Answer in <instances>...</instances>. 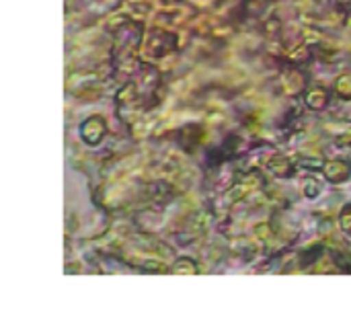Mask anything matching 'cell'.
Here are the masks:
<instances>
[{"mask_svg":"<svg viewBox=\"0 0 351 312\" xmlns=\"http://www.w3.org/2000/svg\"><path fill=\"white\" fill-rule=\"evenodd\" d=\"M341 226H343L346 232L351 235V206L348 210H343V214H341Z\"/></svg>","mask_w":351,"mask_h":312,"instance_id":"3957f363","label":"cell"},{"mask_svg":"<svg viewBox=\"0 0 351 312\" xmlns=\"http://www.w3.org/2000/svg\"><path fill=\"white\" fill-rule=\"evenodd\" d=\"M308 103H311V107L321 109V107L325 105V93H323V91H313V93L308 95Z\"/></svg>","mask_w":351,"mask_h":312,"instance_id":"7a4b0ae2","label":"cell"},{"mask_svg":"<svg viewBox=\"0 0 351 312\" xmlns=\"http://www.w3.org/2000/svg\"><path fill=\"white\" fill-rule=\"evenodd\" d=\"M80 134H82V138H84L88 144L101 142V138H103V134H105V123H103V119H101V117H90V119H86V123L80 128Z\"/></svg>","mask_w":351,"mask_h":312,"instance_id":"6da1fadb","label":"cell"}]
</instances>
